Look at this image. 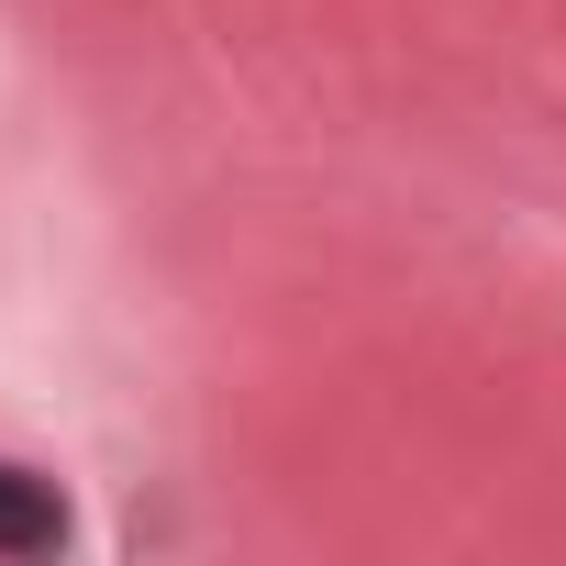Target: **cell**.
I'll return each instance as SVG.
<instances>
[{"mask_svg":"<svg viewBox=\"0 0 566 566\" xmlns=\"http://www.w3.org/2000/svg\"><path fill=\"white\" fill-rule=\"evenodd\" d=\"M56 544H67V500H56V478L23 467V455H0V555H56Z\"/></svg>","mask_w":566,"mask_h":566,"instance_id":"cell-1","label":"cell"}]
</instances>
